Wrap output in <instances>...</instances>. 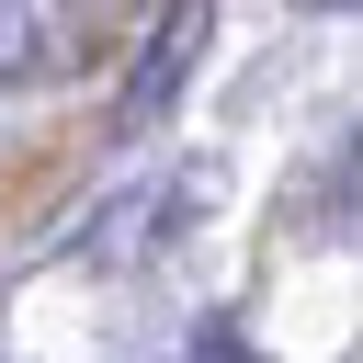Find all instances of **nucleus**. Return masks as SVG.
<instances>
[{
  "label": "nucleus",
  "instance_id": "7ed1b4c3",
  "mask_svg": "<svg viewBox=\"0 0 363 363\" xmlns=\"http://www.w3.org/2000/svg\"><path fill=\"white\" fill-rule=\"evenodd\" d=\"M193 363H250V340H238V318H204V329H193Z\"/></svg>",
  "mask_w": 363,
  "mask_h": 363
},
{
  "label": "nucleus",
  "instance_id": "f257e3e1",
  "mask_svg": "<svg viewBox=\"0 0 363 363\" xmlns=\"http://www.w3.org/2000/svg\"><path fill=\"white\" fill-rule=\"evenodd\" d=\"M204 23H216V0H170V11H159L147 57H136V79H125V125H159V113L182 102V79H193V45H204Z\"/></svg>",
  "mask_w": 363,
  "mask_h": 363
},
{
  "label": "nucleus",
  "instance_id": "f03ea898",
  "mask_svg": "<svg viewBox=\"0 0 363 363\" xmlns=\"http://www.w3.org/2000/svg\"><path fill=\"white\" fill-rule=\"evenodd\" d=\"M57 68V11L45 0H0V79H45Z\"/></svg>",
  "mask_w": 363,
  "mask_h": 363
}]
</instances>
